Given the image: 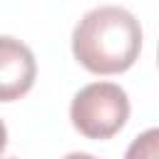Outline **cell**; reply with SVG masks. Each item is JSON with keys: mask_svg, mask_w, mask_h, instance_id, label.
Returning <instances> with one entry per match:
<instances>
[{"mask_svg": "<svg viewBox=\"0 0 159 159\" xmlns=\"http://www.w3.org/2000/svg\"><path fill=\"white\" fill-rule=\"evenodd\" d=\"M139 50V20L119 5H102L84 12L72 30V55L92 75L127 72L137 62Z\"/></svg>", "mask_w": 159, "mask_h": 159, "instance_id": "1", "label": "cell"}, {"mask_svg": "<svg viewBox=\"0 0 159 159\" xmlns=\"http://www.w3.org/2000/svg\"><path fill=\"white\" fill-rule=\"evenodd\" d=\"M129 112V97L114 82H92L70 104L72 127L87 139H112L127 124Z\"/></svg>", "mask_w": 159, "mask_h": 159, "instance_id": "2", "label": "cell"}, {"mask_svg": "<svg viewBox=\"0 0 159 159\" xmlns=\"http://www.w3.org/2000/svg\"><path fill=\"white\" fill-rule=\"evenodd\" d=\"M37 77V62L32 50L10 37L0 35V102H15L25 97Z\"/></svg>", "mask_w": 159, "mask_h": 159, "instance_id": "3", "label": "cell"}, {"mask_svg": "<svg viewBox=\"0 0 159 159\" xmlns=\"http://www.w3.org/2000/svg\"><path fill=\"white\" fill-rule=\"evenodd\" d=\"M124 159H159V127H152L132 139Z\"/></svg>", "mask_w": 159, "mask_h": 159, "instance_id": "4", "label": "cell"}, {"mask_svg": "<svg viewBox=\"0 0 159 159\" xmlns=\"http://www.w3.org/2000/svg\"><path fill=\"white\" fill-rule=\"evenodd\" d=\"M5 147H7V127H5L2 119H0V154L5 152Z\"/></svg>", "mask_w": 159, "mask_h": 159, "instance_id": "5", "label": "cell"}, {"mask_svg": "<svg viewBox=\"0 0 159 159\" xmlns=\"http://www.w3.org/2000/svg\"><path fill=\"white\" fill-rule=\"evenodd\" d=\"M62 159H97V157H92V154H87V152H70V154L62 157Z\"/></svg>", "mask_w": 159, "mask_h": 159, "instance_id": "6", "label": "cell"}, {"mask_svg": "<svg viewBox=\"0 0 159 159\" xmlns=\"http://www.w3.org/2000/svg\"><path fill=\"white\" fill-rule=\"evenodd\" d=\"M157 60H159V47H157Z\"/></svg>", "mask_w": 159, "mask_h": 159, "instance_id": "7", "label": "cell"}]
</instances>
